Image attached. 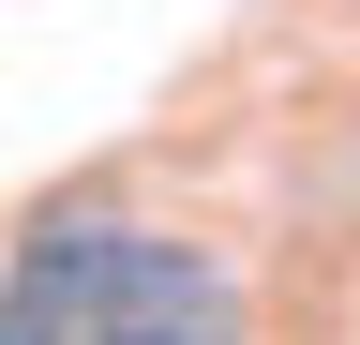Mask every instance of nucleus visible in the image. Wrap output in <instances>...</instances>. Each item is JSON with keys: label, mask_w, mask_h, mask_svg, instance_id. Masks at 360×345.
<instances>
[{"label": "nucleus", "mask_w": 360, "mask_h": 345, "mask_svg": "<svg viewBox=\"0 0 360 345\" xmlns=\"http://www.w3.org/2000/svg\"><path fill=\"white\" fill-rule=\"evenodd\" d=\"M0 345H255V300L210 240L75 210L0 271Z\"/></svg>", "instance_id": "obj_1"}]
</instances>
